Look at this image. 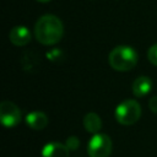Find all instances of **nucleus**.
Returning <instances> with one entry per match:
<instances>
[{
  "label": "nucleus",
  "mask_w": 157,
  "mask_h": 157,
  "mask_svg": "<svg viewBox=\"0 0 157 157\" xmlns=\"http://www.w3.org/2000/svg\"><path fill=\"white\" fill-rule=\"evenodd\" d=\"M147 58L151 61V64L157 66V43L150 47V49L147 52Z\"/></svg>",
  "instance_id": "obj_11"
},
{
  "label": "nucleus",
  "mask_w": 157,
  "mask_h": 157,
  "mask_svg": "<svg viewBox=\"0 0 157 157\" xmlns=\"http://www.w3.org/2000/svg\"><path fill=\"white\" fill-rule=\"evenodd\" d=\"M141 117V107L135 99H125L115 108V119L121 125H132Z\"/></svg>",
  "instance_id": "obj_3"
},
{
  "label": "nucleus",
  "mask_w": 157,
  "mask_h": 157,
  "mask_svg": "<svg viewBox=\"0 0 157 157\" xmlns=\"http://www.w3.org/2000/svg\"><path fill=\"white\" fill-rule=\"evenodd\" d=\"M66 146L69 147V150H76L80 146V140L76 136H70L66 140Z\"/></svg>",
  "instance_id": "obj_12"
},
{
  "label": "nucleus",
  "mask_w": 157,
  "mask_h": 157,
  "mask_svg": "<svg viewBox=\"0 0 157 157\" xmlns=\"http://www.w3.org/2000/svg\"><path fill=\"white\" fill-rule=\"evenodd\" d=\"M37 1H39V2H48V1H50V0H37Z\"/></svg>",
  "instance_id": "obj_14"
},
{
  "label": "nucleus",
  "mask_w": 157,
  "mask_h": 157,
  "mask_svg": "<svg viewBox=\"0 0 157 157\" xmlns=\"http://www.w3.org/2000/svg\"><path fill=\"white\" fill-rule=\"evenodd\" d=\"M69 147L61 142H49L42 150V157H69Z\"/></svg>",
  "instance_id": "obj_7"
},
{
  "label": "nucleus",
  "mask_w": 157,
  "mask_h": 157,
  "mask_svg": "<svg viewBox=\"0 0 157 157\" xmlns=\"http://www.w3.org/2000/svg\"><path fill=\"white\" fill-rule=\"evenodd\" d=\"M152 90V81L147 76L137 77L132 83V93L136 97H145Z\"/></svg>",
  "instance_id": "obj_9"
},
{
  "label": "nucleus",
  "mask_w": 157,
  "mask_h": 157,
  "mask_svg": "<svg viewBox=\"0 0 157 157\" xmlns=\"http://www.w3.org/2000/svg\"><path fill=\"white\" fill-rule=\"evenodd\" d=\"M148 107H150V109H151L155 114H157V96H153L152 98H150V101H148Z\"/></svg>",
  "instance_id": "obj_13"
},
{
  "label": "nucleus",
  "mask_w": 157,
  "mask_h": 157,
  "mask_svg": "<svg viewBox=\"0 0 157 157\" xmlns=\"http://www.w3.org/2000/svg\"><path fill=\"white\" fill-rule=\"evenodd\" d=\"M83 126L88 132L97 134L102 128V120L94 112H90L83 118Z\"/></svg>",
  "instance_id": "obj_10"
},
{
  "label": "nucleus",
  "mask_w": 157,
  "mask_h": 157,
  "mask_svg": "<svg viewBox=\"0 0 157 157\" xmlns=\"http://www.w3.org/2000/svg\"><path fill=\"white\" fill-rule=\"evenodd\" d=\"M9 38L13 45H26L31 40V32L25 26H16L10 31Z\"/></svg>",
  "instance_id": "obj_6"
},
{
  "label": "nucleus",
  "mask_w": 157,
  "mask_h": 157,
  "mask_svg": "<svg viewBox=\"0 0 157 157\" xmlns=\"http://www.w3.org/2000/svg\"><path fill=\"white\" fill-rule=\"evenodd\" d=\"M108 61L117 71H129L134 69L137 63V53L129 45H118L110 52Z\"/></svg>",
  "instance_id": "obj_2"
},
{
  "label": "nucleus",
  "mask_w": 157,
  "mask_h": 157,
  "mask_svg": "<svg viewBox=\"0 0 157 157\" xmlns=\"http://www.w3.org/2000/svg\"><path fill=\"white\" fill-rule=\"evenodd\" d=\"M112 140L105 134H94L87 145L90 157H109L112 153Z\"/></svg>",
  "instance_id": "obj_4"
},
{
  "label": "nucleus",
  "mask_w": 157,
  "mask_h": 157,
  "mask_svg": "<svg viewBox=\"0 0 157 157\" xmlns=\"http://www.w3.org/2000/svg\"><path fill=\"white\" fill-rule=\"evenodd\" d=\"M26 123L33 130H43L48 125V117L40 110H33L26 115Z\"/></svg>",
  "instance_id": "obj_8"
},
{
  "label": "nucleus",
  "mask_w": 157,
  "mask_h": 157,
  "mask_svg": "<svg viewBox=\"0 0 157 157\" xmlns=\"http://www.w3.org/2000/svg\"><path fill=\"white\" fill-rule=\"evenodd\" d=\"M64 34V26L59 17L54 15H43L36 23L34 36L43 45L56 44Z\"/></svg>",
  "instance_id": "obj_1"
},
{
  "label": "nucleus",
  "mask_w": 157,
  "mask_h": 157,
  "mask_svg": "<svg viewBox=\"0 0 157 157\" xmlns=\"http://www.w3.org/2000/svg\"><path fill=\"white\" fill-rule=\"evenodd\" d=\"M0 120H1V124L6 128L16 126L21 120L20 108L10 101L1 102V104H0Z\"/></svg>",
  "instance_id": "obj_5"
}]
</instances>
